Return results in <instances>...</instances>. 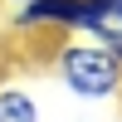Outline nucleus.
<instances>
[{"label": "nucleus", "mask_w": 122, "mask_h": 122, "mask_svg": "<svg viewBox=\"0 0 122 122\" xmlns=\"http://www.w3.org/2000/svg\"><path fill=\"white\" fill-rule=\"evenodd\" d=\"M54 73H59V83L73 98H83V103H107V98L122 93V59L98 34L64 39L59 54H54Z\"/></svg>", "instance_id": "nucleus-1"}, {"label": "nucleus", "mask_w": 122, "mask_h": 122, "mask_svg": "<svg viewBox=\"0 0 122 122\" xmlns=\"http://www.w3.org/2000/svg\"><path fill=\"white\" fill-rule=\"evenodd\" d=\"M98 0H25L10 15V34H39V29H64V34H98L103 25Z\"/></svg>", "instance_id": "nucleus-2"}, {"label": "nucleus", "mask_w": 122, "mask_h": 122, "mask_svg": "<svg viewBox=\"0 0 122 122\" xmlns=\"http://www.w3.org/2000/svg\"><path fill=\"white\" fill-rule=\"evenodd\" d=\"M0 122H39V103L25 83H0Z\"/></svg>", "instance_id": "nucleus-3"}, {"label": "nucleus", "mask_w": 122, "mask_h": 122, "mask_svg": "<svg viewBox=\"0 0 122 122\" xmlns=\"http://www.w3.org/2000/svg\"><path fill=\"white\" fill-rule=\"evenodd\" d=\"M98 39H103V44L122 59V25H117V20H103V25H98Z\"/></svg>", "instance_id": "nucleus-4"}, {"label": "nucleus", "mask_w": 122, "mask_h": 122, "mask_svg": "<svg viewBox=\"0 0 122 122\" xmlns=\"http://www.w3.org/2000/svg\"><path fill=\"white\" fill-rule=\"evenodd\" d=\"M98 10H103L107 20H117V25H122V0H98Z\"/></svg>", "instance_id": "nucleus-5"}, {"label": "nucleus", "mask_w": 122, "mask_h": 122, "mask_svg": "<svg viewBox=\"0 0 122 122\" xmlns=\"http://www.w3.org/2000/svg\"><path fill=\"white\" fill-rule=\"evenodd\" d=\"M10 5H25V0H10Z\"/></svg>", "instance_id": "nucleus-6"}]
</instances>
